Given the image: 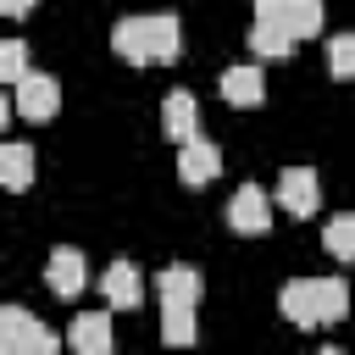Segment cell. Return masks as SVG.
Returning a JSON list of instances; mask_svg holds the SVG:
<instances>
[{
	"label": "cell",
	"mask_w": 355,
	"mask_h": 355,
	"mask_svg": "<svg viewBox=\"0 0 355 355\" xmlns=\"http://www.w3.org/2000/svg\"><path fill=\"white\" fill-rule=\"evenodd\" d=\"M100 294H105L111 311H139V300H144L139 266H133V261H111V266L100 272Z\"/></svg>",
	"instance_id": "ba28073f"
},
{
	"label": "cell",
	"mask_w": 355,
	"mask_h": 355,
	"mask_svg": "<svg viewBox=\"0 0 355 355\" xmlns=\"http://www.w3.org/2000/svg\"><path fill=\"white\" fill-rule=\"evenodd\" d=\"M216 89H222V100H227V105H244V111L266 100V83H261V72H255V67H227Z\"/></svg>",
	"instance_id": "5bb4252c"
},
{
	"label": "cell",
	"mask_w": 355,
	"mask_h": 355,
	"mask_svg": "<svg viewBox=\"0 0 355 355\" xmlns=\"http://www.w3.org/2000/svg\"><path fill=\"white\" fill-rule=\"evenodd\" d=\"M0 178H6L11 194H22L33 183V150L28 144H0Z\"/></svg>",
	"instance_id": "9a60e30c"
},
{
	"label": "cell",
	"mask_w": 355,
	"mask_h": 355,
	"mask_svg": "<svg viewBox=\"0 0 355 355\" xmlns=\"http://www.w3.org/2000/svg\"><path fill=\"white\" fill-rule=\"evenodd\" d=\"M250 50H255V55L283 61V55L294 50V33H283V28H272V22H255V28H250Z\"/></svg>",
	"instance_id": "d6986e66"
},
{
	"label": "cell",
	"mask_w": 355,
	"mask_h": 355,
	"mask_svg": "<svg viewBox=\"0 0 355 355\" xmlns=\"http://www.w3.org/2000/svg\"><path fill=\"white\" fill-rule=\"evenodd\" d=\"M322 244L333 261H355V211H338L327 227H322Z\"/></svg>",
	"instance_id": "ac0fdd59"
},
{
	"label": "cell",
	"mask_w": 355,
	"mask_h": 355,
	"mask_svg": "<svg viewBox=\"0 0 355 355\" xmlns=\"http://www.w3.org/2000/svg\"><path fill=\"white\" fill-rule=\"evenodd\" d=\"M161 128H166V139H172V144H189V139L200 133V105H194V94L172 89V94L161 100Z\"/></svg>",
	"instance_id": "8fae6325"
},
{
	"label": "cell",
	"mask_w": 355,
	"mask_h": 355,
	"mask_svg": "<svg viewBox=\"0 0 355 355\" xmlns=\"http://www.w3.org/2000/svg\"><path fill=\"white\" fill-rule=\"evenodd\" d=\"M161 338L178 349V344H194L200 327H194V305H161Z\"/></svg>",
	"instance_id": "e0dca14e"
},
{
	"label": "cell",
	"mask_w": 355,
	"mask_h": 355,
	"mask_svg": "<svg viewBox=\"0 0 355 355\" xmlns=\"http://www.w3.org/2000/svg\"><path fill=\"white\" fill-rule=\"evenodd\" d=\"M255 22H272L294 39L322 33V0H255Z\"/></svg>",
	"instance_id": "3957f363"
},
{
	"label": "cell",
	"mask_w": 355,
	"mask_h": 355,
	"mask_svg": "<svg viewBox=\"0 0 355 355\" xmlns=\"http://www.w3.org/2000/svg\"><path fill=\"white\" fill-rule=\"evenodd\" d=\"M11 111H17V116H28V122H50V116L61 111V83H55L50 72H28V78L17 83Z\"/></svg>",
	"instance_id": "277c9868"
},
{
	"label": "cell",
	"mask_w": 355,
	"mask_h": 355,
	"mask_svg": "<svg viewBox=\"0 0 355 355\" xmlns=\"http://www.w3.org/2000/svg\"><path fill=\"white\" fill-rule=\"evenodd\" d=\"M155 294H161V305H200L205 277L194 266H161L155 272Z\"/></svg>",
	"instance_id": "7c38bea8"
},
{
	"label": "cell",
	"mask_w": 355,
	"mask_h": 355,
	"mask_svg": "<svg viewBox=\"0 0 355 355\" xmlns=\"http://www.w3.org/2000/svg\"><path fill=\"white\" fill-rule=\"evenodd\" d=\"M61 338L44 327V322H33L22 305H6L0 311V349L6 355H50Z\"/></svg>",
	"instance_id": "7a4b0ae2"
},
{
	"label": "cell",
	"mask_w": 355,
	"mask_h": 355,
	"mask_svg": "<svg viewBox=\"0 0 355 355\" xmlns=\"http://www.w3.org/2000/svg\"><path fill=\"white\" fill-rule=\"evenodd\" d=\"M67 344L78 355H111V311H83L67 327Z\"/></svg>",
	"instance_id": "30bf717a"
},
{
	"label": "cell",
	"mask_w": 355,
	"mask_h": 355,
	"mask_svg": "<svg viewBox=\"0 0 355 355\" xmlns=\"http://www.w3.org/2000/svg\"><path fill=\"white\" fill-rule=\"evenodd\" d=\"M111 50L133 67L150 61H178L183 55V22L178 17H122L111 28Z\"/></svg>",
	"instance_id": "6da1fadb"
},
{
	"label": "cell",
	"mask_w": 355,
	"mask_h": 355,
	"mask_svg": "<svg viewBox=\"0 0 355 355\" xmlns=\"http://www.w3.org/2000/svg\"><path fill=\"white\" fill-rule=\"evenodd\" d=\"M327 72L333 78H355V33L327 39Z\"/></svg>",
	"instance_id": "44dd1931"
},
{
	"label": "cell",
	"mask_w": 355,
	"mask_h": 355,
	"mask_svg": "<svg viewBox=\"0 0 355 355\" xmlns=\"http://www.w3.org/2000/svg\"><path fill=\"white\" fill-rule=\"evenodd\" d=\"M28 6H33V0H0V11H6V17H28Z\"/></svg>",
	"instance_id": "7402d4cb"
},
{
	"label": "cell",
	"mask_w": 355,
	"mask_h": 355,
	"mask_svg": "<svg viewBox=\"0 0 355 355\" xmlns=\"http://www.w3.org/2000/svg\"><path fill=\"white\" fill-rule=\"evenodd\" d=\"M227 222H233V233H244V239L266 233V227H272V200H266V189L239 183V189H233V205H227Z\"/></svg>",
	"instance_id": "8992f818"
},
{
	"label": "cell",
	"mask_w": 355,
	"mask_h": 355,
	"mask_svg": "<svg viewBox=\"0 0 355 355\" xmlns=\"http://www.w3.org/2000/svg\"><path fill=\"white\" fill-rule=\"evenodd\" d=\"M222 172V150L211 144V139H189V144H178V178L189 183V189H205L211 178Z\"/></svg>",
	"instance_id": "52a82bcc"
},
{
	"label": "cell",
	"mask_w": 355,
	"mask_h": 355,
	"mask_svg": "<svg viewBox=\"0 0 355 355\" xmlns=\"http://www.w3.org/2000/svg\"><path fill=\"white\" fill-rule=\"evenodd\" d=\"M0 78H6L11 89L28 78V44H22V39H6V44H0Z\"/></svg>",
	"instance_id": "ffe728a7"
},
{
	"label": "cell",
	"mask_w": 355,
	"mask_h": 355,
	"mask_svg": "<svg viewBox=\"0 0 355 355\" xmlns=\"http://www.w3.org/2000/svg\"><path fill=\"white\" fill-rule=\"evenodd\" d=\"M277 311H283L294 327H322V311H316V277H294V283H283Z\"/></svg>",
	"instance_id": "4fadbf2b"
},
{
	"label": "cell",
	"mask_w": 355,
	"mask_h": 355,
	"mask_svg": "<svg viewBox=\"0 0 355 355\" xmlns=\"http://www.w3.org/2000/svg\"><path fill=\"white\" fill-rule=\"evenodd\" d=\"M44 283L61 294V300H78L83 294V283H89V266H83V255L72 250V244H61V250H50V266H44Z\"/></svg>",
	"instance_id": "9c48e42d"
},
{
	"label": "cell",
	"mask_w": 355,
	"mask_h": 355,
	"mask_svg": "<svg viewBox=\"0 0 355 355\" xmlns=\"http://www.w3.org/2000/svg\"><path fill=\"white\" fill-rule=\"evenodd\" d=\"M277 205H283L288 216H311V211L322 205L316 172H311V166H283V172H277Z\"/></svg>",
	"instance_id": "5b68a950"
},
{
	"label": "cell",
	"mask_w": 355,
	"mask_h": 355,
	"mask_svg": "<svg viewBox=\"0 0 355 355\" xmlns=\"http://www.w3.org/2000/svg\"><path fill=\"white\" fill-rule=\"evenodd\" d=\"M316 311H322V327H333V322L349 316V288H344V277H316Z\"/></svg>",
	"instance_id": "2e32d148"
}]
</instances>
